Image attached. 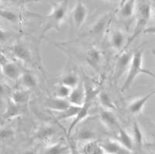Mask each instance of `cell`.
I'll use <instances>...</instances> for the list:
<instances>
[{
    "label": "cell",
    "instance_id": "6da1fadb",
    "mask_svg": "<svg viewBox=\"0 0 155 154\" xmlns=\"http://www.w3.org/2000/svg\"><path fill=\"white\" fill-rule=\"evenodd\" d=\"M151 16L152 9L150 0H140L137 5V23H136L132 35L127 40L124 51L126 50H128L130 45L137 38V37H139L140 34L144 32V30L147 28V25Z\"/></svg>",
    "mask_w": 155,
    "mask_h": 154
},
{
    "label": "cell",
    "instance_id": "7a4b0ae2",
    "mask_svg": "<svg viewBox=\"0 0 155 154\" xmlns=\"http://www.w3.org/2000/svg\"><path fill=\"white\" fill-rule=\"evenodd\" d=\"M71 0H63L52 8L51 12L45 16L44 27L41 37H44L45 33L52 30H58L61 24L63 23L68 12V4Z\"/></svg>",
    "mask_w": 155,
    "mask_h": 154
},
{
    "label": "cell",
    "instance_id": "3957f363",
    "mask_svg": "<svg viewBox=\"0 0 155 154\" xmlns=\"http://www.w3.org/2000/svg\"><path fill=\"white\" fill-rule=\"evenodd\" d=\"M143 49L142 48L134 51L130 65V67L127 71V77H126L125 81L121 88L122 92L128 91L134 81L137 79V77L140 74H143Z\"/></svg>",
    "mask_w": 155,
    "mask_h": 154
},
{
    "label": "cell",
    "instance_id": "277c9868",
    "mask_svg": "<svg viewBox=\"0 0 155 154\" xmlns=\"http://www.w3.org/2000/svg\"><path fill=\"white\" fill-rule=\"evenodd\" d=\"M134 53L133 51H128V50H126L120 53V56L116 61V67H115L114 78L116 80H118L126 72L128 71Z\"/></svg>",
    "mask_w": 155,
    "mask_h": 154
},
{
    "label": "cell",
    "instance_id": "5b68a950",
    "mask_svg": "<svg viewBox=\"0 0 155 154\" xmlns=\"http://www.w3.org/2000/svg\"><path fill=\"white\" fill-rule=\"evenodd\" d=\"M88 16V9L82 0H76V3L72 11V19L75 29L79 30L85 23Z\"/></svg>",
    "mask_w": 155,
    "mask_h": 154
},
{
    "label": "cell",
    "instance_id": "8992f818",
    "mask_svg": "<svg viewBox=\"0 0 155 154\" xmlns=\"http://www.w3.org/2000/svg\"><path fill=\"white\" fill-rule=\"evenodd\" d=\"M11 52L16 59L24 63H32L33 57L30 49L25 44L22 42H17L12 46Z\"/></svg>",
    "mask_w": 155,
    "mask_h": 154
},
{
    "label": "cell",
    "instance_id": "52a82bcc",
    "mask_svg": "<svg viewBox=\"0 0 155 154\" xmlns=\"http://www.w3.org/2000/svg\"><path fill=\"white\" fill-rule=\"evenodd\" d=\"M155 95V89L149 92L147 95H143V96L140 97V98H136V99L133 100L130 102V104L127 106V109L130 112V113L133 114V115H138L140 114L143 112V109H144L145 105L147 103V102L152 97Z\"/></svg>",
    "mask_w": 155,
    "mask_h": 154
},
{
    "label": "cell",
    "instance_id": "ba28073f",
    "mask_svg": "<svg viewBox=\"0 0 155 154\" xmlns=\"http://www.w3.org/2000/svg\"><path fill=\"white\" fill-rule=\"evenodd\" d=\"M86 62L93 70L99 71L103 60L102 53L99 48L92 47L88 50L85 55Z\"/></svg>",
    "mask_w": 155,
    "mask_h": 154
},
{
    "label": "cell",
    "instance_id": "9c48e42d",
    "mask_svg": "<svg viewBox=\"0 0 155 154\" xmlns=\"http://www.w3.org/2000/svg\"><path fill=\"white\" fill-rule=\"evenodd\" d=\"M85 86L84 83L80 82L77 87L71 90L70 95H69L68 102L72 105L81 107L85 102Z\"/></svg>",
    "mask_w": 155,
    "mask_h": 154
},
{
    "label": "cell",
    "instance_id": "30bf717a",
    "mask_svg": "<svg viewBox=\"0 0 155 154\" xmlns=\"http://www.w3.org/2000/svg\"><path fill=\"white\" fill-rule=\"evenodd\" d=\"M90 105H91V103H89V102H85V104L81 107V109L79 110L78 113L73 118L72 122H71V123L70 126H69L68 129V139H70L71 135L72 132L74 130V129H75L81 122L85 120V119L88 117V116H89Z\"/></svg>",
    "mask_w": 155,
    "mask_h": 154
},
{
    "label": "cell",
    "instance_id": "8fae6325",
    "mask_svg": "<svg viewBox=\"0 0 155 154\" xmlns=\"http://www.w3.org/2000/svg\"><path fill=\"white\" fill-rule=\"evenodd\" d=\"M45 105L50 110L61 112L69 108L71 105V104L68 102V99L54 96L52 98H49L46 99Z\"/></svg>",
    "mask_w": 155,
    "mask_h": 154
},
{
    "label": "cell",
    "instance_id": "7c38bea8",
    "mask_svg": "<svg viewBox=\"0 0 155 154\" xmlns=\"http://www.w3.org/2000/svg\"><path fill=\"white\" fill-rule=\"evenodd\" d=\"M116 140L125 150L129 151V152L134 150L135 144H134L132 135L124 129L121 127L118 129V134H117Z\"/></svg>",
    "mask_w": 155,
    "mask_h": 154
},
{
    "label": "cell",
    "instance_id": "4fadbf2b",
    "mask_svg": "<svg viewBox=\"0 0 155 154\" xmlns=\"http://www.w3.org/2000/svg\"><path fill=\"white\" fill-rule=\"evenodd\" d=\"M30 95H31V91L28 89H17L12 93L9 99L13 103L17 105L19 107H23L27 105L30 102Z\"/></svg>",
    "mask_w": 155,
    "mask_h": 154
},
{
    "label": "cell",
    "instance_id": "5bb4252c",
    "mask_svg": "<svg viewBox=\"0 0 155 154\" xmlns=\"http://www.w3.org/2000/svg\"><path fill=\"white\" fill-rule=\"evenodd\" d=\"M2 74L11 80H18L21 76L22 73L19 67L16 63L12 61H7L2 65Z\"/></svg>",
    "mask_w": 155,
    "mask_h": 154
},
{
    "label": "cell",
    "instance_id": "9a60e30c",
    "mask_svg": "<svg viewBox=\"0 0 155 154\" xmlns=\"http://www.w3.org/2000/svg\"><path fill=\"white\" fill-rule=\"evenodd\" d=\"M127 40L128 38L126 37L125 33L122 30H115L112 34L110 43H111V46L113 49L121 53L122 51H124V48H125Z\"/></svg>",
    "mask_w": 155,
    "mask_h": 154
},
{
    "label": "cell",
    "instance_id": "2e32d148",
    "mask_svg": "<svg viewBox=\"0 0 155 154\" xmlns=\"http://www.w3.org/2000/svg\"><path fill=\"white\" fill-rule=\"evenodd\" d=\"M100 119L102 124L109 129L116 128L118 129L120 127L117 119L115 116L113 111H108L102 109L100 112Z\"/></svg>",
    "mask_w": 155,
    "mask_h": 154
},
{
    "label": "cell",
    "instance_id": "e0dca14e",
    "mask_svg": "<svg viewBox=\"0 0 155 154\" xmlns=\"http://www.w3.org/2000/svg\"><path fill=\"white\" fill-rule=\"evenodd\" d=\"M19 81L23 88L30 90V91L37 88V84H38V80L35 74L30 71L23 72L19 77Z\"/></svg>",
    "mask_w": 155,
    "mask_h": 154
},
{
    "label": "cell",
    "instance_id": "ac0fdd59",
    "mask_svg": "<svg viewBox=\"0 0 155 154\" xmlns=\"http://www.w3.org/2000/svg\"><path fill=\"white\" fill-rule=\"evenodd\" d=\"M22 110L21 107L18 106L15 103L11 101L10 99L8 100L6 107L2 115V118L4 120H12V119H16V117L21 115Z\"/></svg>",
    "mask_w": 155,
    "mask_h": 154
},
{
    "label": "cell",
    "instance_id": "d6986e66",
    "mask_svg": "<svg viewBox=\"0 0 155 154\" xmlns=\"http://www.w3.org/2000/svg\"><path fill=\"white\" fill-rule=\"evenodd\" d=\"M105 154H122L125 149L116 139H107L100 143Z\"/></svg>",
    "mask_w": 155,
    "mask_h": 154
},
{
    "label": "cell",
    "instance_id": "ffe728a7",
    "mask_svg": "<svg viewBox=\"0 0 155 154\" xmlns=\"http://www.w3.org/2000/svg\"><path fill=\"white\" fill-rule=\"evenodd\" d=\"M137 0H127L125 2L120 5V15L123 18L130 19L134 16L137 7Z\"/></svg>",
    "mask_w": 155,
    "mask_h": 154
},
{
    "label": "cell",
    "instance_id": "44dd1931",
    "mask_svg": "<svg viewBox=\"0 0 155 154\" xmlns=\"http://www.w3.org/2000/svg\"><path fill=\"white\" fill-rule=\"evenodd\" d=\"M98 98H99V102L100 103L102 109L108 111H114L116 109V106L115 105L113 100L112 98L109 96L106 91H99V95H98Z\"/></svg>",
    "mask_w": 155,
    "mask_h": 154
},
{
    "label": "cell",
    "instance_id": "7402d4cb",
    "mask_svg": "<svg viewBox=\"0 0 155 154\" xmlns=\"http://www.w3.org/2000/svg\"><path fill=\"white\" fill-rule=\"evenodd\" d=\"M80 151L82 154H105L100 143L96 140L85 143Z\"/></svg>",
    "mask_w": 155,
    "mask_h": 154
},
{
    "label": "cell",
    "instance_id": "603a6c76",
    "mask_svg": "<svg viewBox=\"0 0 155 154\" xmlns=\"http://www.w3.org/2000/svg\"><path fill=\"white\" fill-rule=\"evenodd\" d=\"M109 22V15L106 14L104 16H102L100 19L96 21L95 24L94 25L92 30H90L91 34L94 36L100 35L106 30V26H108V23Z\"/></svg>",
    "mask_w": 155,
    "mask_h": 154
},
{
    "label": "cell",
    "instance_id": "cb8c5ba5",
    "mask_svg": "<svg viewBox=\"0 0 155 154\" xmlns=\"http://www.w3.org/2000/svg\"><path fill=\"white\" fill-rule=\"evenodd\" d=\"M69 149V146L63 143L52 144L44 149V151L38 154H64Z\"/></svg>",
    "mask_w": 155,
    "mask_h": 154
},
{
    "label": "cell",
    "instance_id": "d4e9b609",
    "mask_svg": "<svg viewBox=\"0 0 155 154\" xmlns=\"http://www.w3.org/2000/svg\"><path fill=\"white\" fill-rule=\"evenodd\" d=\"M80 109H81V107L71 105L69 108H68L67 109H65L63 112H58L56 119L58 121H63V120H65V119L74 118L78 113Z\"/></svg>",
    "mask_w": 155,
    "mask_h": 154
},
{
    "label": "cell",
    "instance_id": "484cf974",
    "mask_svg": "<svg viewBox=\"0 0 155 154\" xmlns=\"http://www.w3.org/2000/svg\"><path fill=\"white\" fill-rule=\"evenodd\" d=\"M54 129L51 126H41V128L39 129L37 133H36V138L38 139L39 140L46 141V140L49 139L51 137L53 136L54 135Z\"/></svg>",
    "mask_w": 155,
    "mask_h": 154
},
{
    "label": "cell",
    "instance_id": "4316f807",
    "mask_svg": "<svg viewBox=\"0 0 155 154\" xmlns=\"http://www.w3.org/2000/svg\"><path fill=\"white\" fill-rule=\"evenodd\" d=\"M132 137L134 139V144L137 146L141 147L143 144V134L139 123L134 122L133 124Z\"/></svg>",
    "mask_w": 155,
    "mask_h": 154
},
{
    "label": "cell",
    "instance_id": "83f0119b",
    "mask_svg": "<svg viewBox=\"0 0 155 154\" xmlns=\"http://www.w3.org/2000/svg\"><path fill=\"white\" fill-rule=\"evenodd\" d=\"M96 135L90 129H81L76 136V139L80 142L87 143L92 140H95Z\"/></svg>",
    "mask_w": 155,
    "mask_h": 154
},
{
    "label": "cell",
    "instance_id": "f1b7e54d",
    "mask_svg": "<svg viewBox=\"0 0 155 154\" xmlns=\"http://www.w3.org/2000/svg\"><path fill=\"white\" fill-rule=\"evenodd\" d=\"M79 83V79H78V77L75 74H68L64 76L62 78L61 81V84H64V85L68 86L71 89L77 87Z\"/></svg>",
    "mask_w": 155,
    "mask_h": 154
},
{
    "label": "cell",
    "instance_id": "f546056e",
    "mask_svg": "<svg viewBox=\"0 0 155 154\" xmlns=\"http://www.w3.org/2000/svg\"><path fill=\"white\" fill-rule=\"evenodd\" d=\"M71 90L72 89L68 87V86L64 85L63 84H60L55 89L54 96L58 97V98L68 99L71 92Z\"/></svg>",
    "mask_w": 155,
    "mask_h": 154
},
{
    "label": "cell",
    "instance_id": "4dcf8cb0",
    "mask_svg": "<svg viewBox=\"0 0 155 154\" xmlns=\"http://www.w3.org/2000/svg\"><path fill=\"white\" fill-rule=\"evenodd\" d=\"M0 18L11 23H16L19 19L18 15L16 13L3 9H0Z\"/></svg>",
    "mask_w": 155,
    "mask_h": 154
},
{
    "label": "cell",
    "instance_id": "1f68e13d",
    "mask_svg": "<svg viewBox=\"0 0 155 154\" xmlns=\"http://www.w3.org/2000/svg\"><path fill=\"white\" fill-rule=\"evenodd\" d=\"M15 132L11 127L0 128V142H5L14 137Z\"/></svg>",
    "mask_w": 155,
    "mask_h": 154
},
{
    "label": "cell",
    "instance_id": "d6a6232c",
    "mask_svg": "<svg viewBox=\"0 0 155 154\" xmlns=\"http://www.w3.org/2000/svg\"><path fill=\"white\" fill-rule=\"evenodd\" d=\"M69 149H70V154H82L81 151L78 149L75 142H74V141H71L70 142Z\"/></svg>",
    "mask_w": 155,
    "mask_h": 154
},
{
    "label": "cell",
    "instance_id": "836d02e7",
    "mask_svg": "<svg viewBox=\"0 0 155 154\" xmlns=\"http://www.w3.org/2000/svg\"><path fill=\"white\" fill-rule=\"evenodd\" d=\"M9 38V33L0 27V42H5Z\"/></svg>",
    "mask_w": 155,
    "mask_h": 154
},
{
    "label": "cell",
    "instance_id": "e575fe53",
    "mask_svg": "<svg viewBox=\"0 0 155 154\" xmlns=\"http://www.w3.org/2000/svg\"><path fill=\"white\" fill-rule=\"evenodd\" d=\"M7 61H9L7 60V57H5V55L4 54L2 51H0V64L3 65L4 64H5Z\"/></svg>",
    "mask_w": 155,
    "mask_h": 154
},
{
    "label": "cell",
    "instance_id": "d590c367",
    "mask_svg": "<svg viewBox=\"0 0 155 154\" xmlns=\"http://www.w3.org/2000/svg\"><path fill=\"white\" fill-rule=\"evenodd\" d=\"M143 33H147V34H153V35H155V26L147 27L146 30L143 32Z\"/></svg>",
    "mask_w": 155,
    "mask_h": 154
},
{
    "label": "cell",
    "instance_id": "8d00e7d4",
    "mask_svg": "<svg viewBox=\"0 0 155 154\" xmlns=\"http://www.w3.org/2000/svg\"><path fill=\"white\" fill-rule=\"evenodd\" d=\"M143 74H147V75H149V76H150V77H153V79H155V74L153 73V72H152V71H150V70H145V69H143Z\"/></svg>",
    "mask_w": 155,
    "mask_h": 154
},
{
    "label": "cell",
    "instance_id": "74e56055",
    "mask_svg": "<svg viewBox=\"0 0 155 154\" xmlns=\"http://www.w3.org/2000/svg\"><path fill=\"white\" fill-rule=\"evenodd\" d=\"M23 154H38L37 152H34V151H26Z\"/></svg>",
    "mask_w": 155,
    "mask_h": 154
},
{
    "label": "cell",
    "instance_id": "f35d334b",
    "mask_svg": "<svg viewBox=\"0 0 155 154\" xmlns=\"http://www.w3.org/2000/svg\"><path fill=\"white\" fill-rule=\"evenodd\" d=\"M0 2H16V0H0Z\"/></svg>",
    "mask_w": 155,
    "mask_h": 154
},
{
    "label": "cell",
    "instance_id": "ab89813d",
    "mask_svg": "<svg viewBox=\"0 0 155 154\" xmlns=\"http://www.w3.org/2000/svg\"><path fill=\"white\" fill-rule=\"evenodd\" d=\"M152 16H153V19L155 20V10L153 11V12H152Z\"/></svg>",
    "mask_w": 155,
    "mask_h": 154
},
{
    "label": "cell",
    "instance_id": "60d3db41",
    "mask_svg": "<svg viewBox=\"0 0 155 154\" xmlns=\"http://www.w3.org/2000/svg\"><path fill=\"white\" fill-rule=\"evenodd\" d=\"M126 1H127V0H120V2H121V3H120V5H122V4L124 3V2H125Z\"/></svg>",
    "mask_w": 155,
    "mask_h": 154
},
{
    "label": "cell",
    "instance_id": "b9f144b4",
    "mask_svg": "<svg viewBox=\"0 0 155 154\" xmlns=\"http://www.w3.org/2000/svg\"><path fill=\"white\" fill-rule=\"evenodd\" d=\"M2 74V65L0 64V74Z\"/></svg>",
    "mask_w": 155,
    "mask_h": 154
},
{
    "label": "cell",
    "instance_id": "7bdbcfd3",
    "mask_svg": "<svg viewBox=\"0 0 155 154\" xmlns=\"http://www.w3.org/2000/svg\"><path fill=\"white\" fill-rule=\"evenodd\" d=\"M106 1H118V0H106Z\"/></svg>",
    "mask_w": 155,
    "mask_h": 154
}]
</instances>
